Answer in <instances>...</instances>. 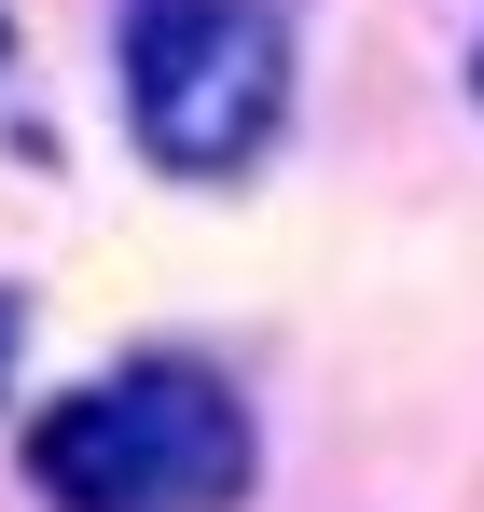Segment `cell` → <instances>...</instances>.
Wrapping results in <instances>:
<instances>
[{
  "label": "cell",
  "mask_w": 484,
  "mask_h": 512,
  "mask_svg": "<svg viewBox=\"0 0 484 512\" xmlns=\"http://www.w3.org/2000/svg\"><path fill=\"white\" fill-rule=\"evenodd\" d=\"M14 471L42 512H236L263 485V416L222 360L125 346L14 429Z\"/></svg>",
  "instance_id": "obj_1"
},
{
  "label": "cell",
  "mask_w": 484,
  "mask_h": 512,
  "mask_svg": "<svg viewBox=\"0 0 484 512\" xmlns=\"http://www.w3.org/2000/svg\"><path fill=\"white\" fill-rule=\"evenodd\" d=\"M291 0H111L125 153L180 194H236L291 139Z\"/></svg>",
  "instance_id": "obj_2"
},
{
  "label": "cell",
  "mask_w": 484,
  "mask_h": 512,
  "mask_svg": "<svg viewBox=\"0 0 484 512\" xmlns=\"http://www.w3.org/2000/svg\"><path fill=\"white\" fill-rule=\"evenodd\" d=\"M14 360H28V291L0 277V402H14Z\"/></svg>",
  "instance_id": "obj_3"
},
{
  "label": "cell",
  "mask_w": 484,
  "mask_h": 512,
  "mask_svg": "<svg viewBox=\"0 0 484 512\" xmlns=\"http://www.w3.org/2000/svg\"><path fill=\"white\" fill-rule=\"evenodd\" d=\"M0 70H14V0H0Z\"/></svg>",
  "instance_id": "obj_4"
},
{
  "label": "cell",
  "mask_w": 484,
  "mask_h": 512,
  "mask_svg": "<svg viewBox=\"0 0 484 512\" xmlns=\"http://www.w3.org/2000/svg\"><path fill=\"white\" fill-rule=\"evenodd\" d=\"M471 97H484V42H471Z\"/></svg>",
  "instance_id": "obj_5"
}]
</instances>
